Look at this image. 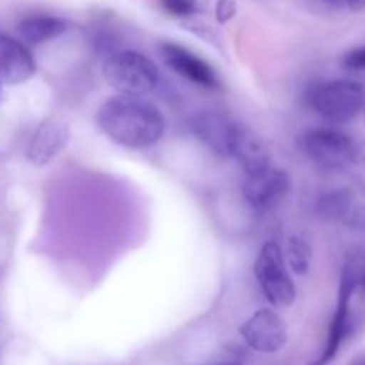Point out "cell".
I'll return each mask as SVG.
<instances>
[{"label": "cell", "instance_id": "6da1fadb", "mask_svg": "<svg viewBox=\"0 0 365 365\" xmlns=\"http://www.w3.org/2000/svg\"><path fill=\"white\" fill-rule=\"evenodd\" d=\"M96 125L116 145L145 150L160 141L166 130L160 110L139 96L116 95L96 110Z\"/></svg>", "mask_w": 365, "mask_h": 365}, {"label": "cell", "instance_id": "7a4b0ae2", "mask_svg": "<svg viewBox=\"0 0 365 365\" xmlns=\"http://www.w3.org/2000/svg\"><path fill=\"white\" fill-rule=\"evenodd\" d=\"M102 75L107 84L120 95L139 98L155 91L160 81L155 63L135 50L109 53L102 64Z\"/></svg>", "mask_w": 365, "mask_h": 365}, {"label": "cell", "instance_id": "3957f363", "mask_svg": "<svg viewBox=\"0 0 365 365\" xmlns=\"http://www.w3.org/2000/svg\"><path fill=\"white\" fill-rule=\"evenodd\" d=\"M307 103L314 113L331 123H349L365 107V89L355 81H328L307 91Z\"/></svg>", "mask_w": 365, "mask_h": 365}, {"label": "cell", "instance_id": "277c9868", "mask_svg": "<svg viewBox=\"0 0 365 365\" xmlns=\"http://www.w3.org/2000/svg\"><path fill=\"white\" fill-rule=\"evenodd\" d=\"M255 277L267 302L277 309H287L296 302V285L285 267L284 250L269 241L262 246L255 260Z\"/></svg>", "mask_w": 365, "mask_h": 365}, {"label": "cell", "instance_id": "5b68a950", "mask_svg": "<svg viewBox=\"0 0 365 365\" xmlns=\"http://www.w3.org/2000/svg\"><path fill=\"white\" fill-rule=\"evenodd\" d=\"M356 289H359V262L349 260L341 274L337 307L331 316L327 341H324L319 356L310 365H328L341 351L342 344L351 334V298Z\"/></svg>", "mask_w": 365, "mask_h": 365}, {"label": "cell", "instance_id": "8992f818", "mask_svg": "<svg viewBox=\"0 0 365 365\" xmlns=\"http://www.w3.org/2000/svg\"><path fill=\"white\" fill-rule=\"evenodd\" d=\"M356 139L335 128H312L302 134L299 148L323 170H346L353 166Z\"/></svg>", "mask_w": 365, "mask_h": 365}, {"label": "cell", "instance_id": "52a82bcc", "mask_svg": "<svg viewBox=\"0 0 365 365\" xmlns=\"http://www.w3.org/2000/svg\"><path fill=\"white\" fill-rule=\"evenodd\" d=\"M242 341L253 351L278 353L287 344V327L285 321L273 309H260L253 312L239 328Z\"/></svg>", "mask_w": 365, "mask_h": 365}, {"label": "cell", "instance_id": "ba28073f", "mask_svg": "<svg viewBox=\"0 0 365 365\" xmlns=\"http://www.w3.org/2000/svg\"><path fill=\"white\" fill-rule=\"evenodd\" d=\"M291 191V177L280 168H267L266 171L253 177H246L242 195L246 202L257 212H271L280 205Z\"/></svg>", "mask_w": 365, "mask_h": 365}, {"label": "cell", "instance_id": "9c48e42d", "mask_svg": "<svg viewBox=\"0 0 365 365\" xmlns=\"http://www.w3.org/2000/svg\"><path fill=\"white\" fill-rule=\"evenodd\" d=\"M159 50L166 66H170L182 78H187L189 82L205 89H217L221 86L216 70L185 46L164 41L159 45Z\"/></svg>", "mask_w": 365, "mask_h": 365}, {"label": "cell", "instance_id": "30bf717a", "mask_svg": "<svg viewBox=\"0 0 365 365\" xmlns=\"http://www.w3.org/2000/svg\"><path fill=\"white\" fill-rule=\"evenodd\" d=\"M239 121L225 116L214 110L196 113L189 120V130L200 139L205 146H209L214 153L221 157H230L232 143H234L235 130Z\"/></svg>", "mask_w": 365, "mask_h": 365}, {"label": "cell", "instance_id": "8fae6325", "mask_svg": "<svg viewBox=\"0 0 365 365\" xmlns=\"http://www.w3.org/2000/svg\"><path fill=\"white\" fill-rule=\"evenodd\" d=\"M68 141H70V127L66 121L52 118V120L43 121L36 128L29 141L25 157L32 166H46L66 148Z\"/></svg>", "mask_w": 365, "mask_h": 365}, {"label": "cell", "instance_id": "7c38bea8", "mask_svg": "<svg viewBox=\"0 0 365 365\" xmlns=\"http://www.w3.org/2000/svg\"><path fill=\"white\" fill-rule=\"evenodd\" d=\"M34 73L36 61L27 45L0 32V84H21Z\"/></svg>", "mask_w": 365, "mask_h": 365}, {"label": "cell", "instance_id": "4fadbf2b", "mask_svg": "<svg viewBox=\"0 0 365 365\" xmlns=\"http://www.w3.org/2000/svg\"><path fill=\"white\" fill-rule=\"evenodd\" d=\"M230 157L237 160L239 166L245 170L246 177H253L267 168H271V155L269 150L262 143V139L255 134L250 127L239 123L237 130H235L234 143H232Z\"/></svg>", "mask_w": 365, "mask_h": 365}, {"label": "cell", "instance_id": "5bb4252c", "mask_svg": "<svg viewBox=\"0 0 365 365\" xmlns=\"http://www.w3.org/2000/svg\"><path fill=\"white\" fill-rule=\"evenodd\" d=\"M316 210L321 217L330 221H342L359 225L364 220V210L356 203L355 195L349 189H334L317 200Z\"/></svg>", "mask_w": 365, "mask_h": 365}, {"label": "cell", "instance_id": "9a60e30c", "mask_svg": "<svg viewBox=\"0 0 365 365\" xmlns=\"http://www.w3.org/2000/svg\"><path fill=\"white\" fill-rule=\"evenodd\" d=\"M70 29L64 18L52 16V14H34L27 16L16 25L18 36L25 45H41L59 38Z\"/></svg>", "mask_w": 365, "mask_h": 365}, {"label": "cell", "instance_id": "2e32d148", "mask_svg": "<svg viewBox=\"0 0 365 365\" xmlns=\"http://www.w3.org/2000/svg\"><path fill=\"white\" fill-rule=\"evenodd\" d=\"M287 262L296 274H307L312 262V248L305 239L292 235L287 241Z\"/></svg>", "mask_w": 365, "mask_h": 365}, {"label": "cell", "instance_id": "e0dca14e", "mask_svg": "<svg viewBox=\"0 0 365 365\" xmlns=\"http://www.w3.org/2000/svg\"><path fill=\"white\" fill-rule=\"evenodd\" d=\"M160 4L173 16L187 18L202 13L207 6V0H160Z\"/></svg>", "mask_w": 365, "mask_h": 365}, {"label": "cell", "instance_id": "ac0fdd59", "mask_svg": "<svg viewBox=\"0 0 365 365\" xmlns=\"http://www.w3.org/2000/svg\"><path fill=\"white\" fill-rule=\"evenodd\" d=\"M342 66L351 71H365V46L346 52L342 57Z\"/></svg>", "mask_w": 365, "mask_h": 365}, {"label": "cell", "instance_id": "d6986e66", "mask_svg": "<svg viewBox=\"0 0 365 365\" xmlns=\"http://www.w3.org/2000/svg\"><path fill=\"white\" fill-rule=\"evenodd\" d=\"M235 2L234 0H217L216 4V18L220 24L232 20L235 16Z\"/></svg>", "mask_w": 365, "mask_h": 365}, {"label": "cell", "instance_id": "ffe728a7", "mask_svg": "<svg viewBox=\"0 0 365 365\" xmlns=\"http://www.w3.org/2000/svg\"><path fill=\"white\" fill-rule=\"evenodd\" d=\"M353 166L360 168L365 171V141L356 139L355 145V155H353Z\"/></svg>", "mask_w": 365, "mask_h": 365}, {"label": "cell", "instance_id": "44dd1931", "mask_svg": "<svg viewBox=\"0 0 365 365\" xmlns=\"http://www.w3.org/2000/svg\"><path fill=\"white\" fill-rule=\"evenodd\" d=\"M348 7L355 13H360V11H365V0H348Z\"/></svg>", "mask_w": 365, "mask_h": 365}, {"label": "cell", "instance_id": "7402d4cb", "mask_svg": "<svg viewBox=\"0 0 365 365\" xmlns=\"http://www.w3.org/2000/svg\"><path fill=\"white\" fill-rule=\"evenodd\" d=\"M321 2H324L327 6H331V7L348 6V0H321Z\"/></svg>", "mask_w": 365, "mask_h": 365}, {"label": "cell", "instance_id": "603a6c76", "mask_svg": "<svg viewBox=\"0 0 365 365\" xmlns=\"http://www.w3.org/2000/svg\"><path fill=\"white\" fill-rule=\"evenodd\" d=\"M203 365H241V364H223L221 362V364H203Z\"/></svg>", "mask_w": 365, "mask_h": 365}, {"label": "cell", "instance_id": "cb8c5ba5", "mask_svg": "<svg viewBox=\"0 0 365 365\" xmlns=\"http://www.w3.org/2000/svg\"><path fill=\"white\" fill-rule=\"evenodd\" d=\"M355 365H365V359H364V360H360V362H356Z\"/></svg>", "mask_w": 365, "mask_h": 365}, {"label": "cell", "instance_id": "d4e9b609", "mask_svg": "<svg viewBox=\"0 0 365 365\" xmlns=\"http://www.w3.org/2000/svg\"><path fill=\"white\" fill-rule=\"evenodd\" d=\"M0 96H2V84H0Z\"/></svg>", "mask_w": 365, "mask_h": 365}, {"label": "cell", "instance_id": "484cf974", "mask_svg": "<svg viewBox=\"0 0 365 365\" xmlns=\"http://www.w3.org/2000/svg\"><path fill=\"white\" fill-rule=\"evenodd\" d=\"M364 110H365V107H364Z\"/></svg>", "mask_w": 365, "mask_h": 365}]
</instances>
